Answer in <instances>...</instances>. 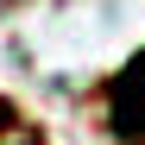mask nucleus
Here are the masks:
<instances>
[{
    "label": "nucleus",
    "instance_id": "1",
    "mask_svg": "<svg viewBox=\"0 0 145 145\" xmlns=\"http://www.w3.org/2000/svg\"><path fill=\"white\" fill-rule=\"evenodd\" d=\"M101 95H107V133L120 145H145V51L126 69H114Z\"/></svg>",
    "mask_w": 145,
    "mask_h": 145
},
{
    "label": "nucleus",
    "instance_id": "2",
    "mask_svg": "<svg viewBox=\"0 0 145 145\" xmlns=\"http://www.w3.org/2000/svg\"><path fill=\"white\" fill-rule=\"evenodd\" d=\"M13 7H25V0H0V19H7V13H13Z\"/></svg>",
    "mask_w": 145,
    "mask_h": 145
},
{
    "label": "nucleus",
    "instance_id": "3",
    "mask_svg": "<svg viewBox=\"0 0 145 145\" xmlns=\"http://www.w3.org/2000/svg\"><path fill=\"white\" fill-rule=\"evenodd\" d=\"M0 126H13V120H7V107H0Z\"/></svg>",
    "mask_w": 145,
    "mask_h": 145
}]
</instances>
